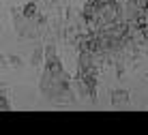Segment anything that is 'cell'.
Segmentation results:
<instances>
[{
	"instance_id": "cell-1",
	"label": "cell",
	"mask_w": 148,
	"mask_h": 135,
	"mask_svg": "<svg viewBox=\"0 0 148 135\" xmlns=\"http://www.w3.org/2000/svg\"><path fill=\"white\" fill-rule=\"evenodd\" d=\"M39 92L52 103H73V79L64 71V64L60 60L54 43L45 45V60L39 75Z\"/></svg>"
},
{
	"instance_id": "cell-2",
	"label": "cell",
	"mask_w": 148,
	"mask_h": 135,
	"mask_svg": "<svg viewBox=\"0 0 148 135\" xmlns=\"http://www.w3.org/2000/svg\"><path fill=\"white\" fill-rule=\"evenodd\" d=\"M11 24L19 39H39L47 28V15L39 0H28L11 9Z\"/></svg>"
},
{
	"instance_id": "cell-3",
	"label": "cell",
	"mask_w": 148,
	"mask_h": 135,
	"mask_svg": "<svg viewBox=\"0 0 148 135\" xmlns=\"http://www.w3.org/2000/svg\"><path fill=\"white\" fill-rule=\"evenodd\" d=\"M86 24L95 30V32H103V30L114 28L116 24L122 22L120 17V0H86L84 9H82Z\"/></svg>"
},
{
	"instance_id": "cell-4",
	"label": "cell",
	"mask_w": 148,
	"mask_h": 135,
	"mask_svg": "<svg viewBox=\"0 0 148 135\" xmlns=\"http://www.w3.org/2000/svg\"><path fill=\"white\" fill-rule=\"evenodd\" d=\"M112 105H125V103H129V92L125 90V88H120V90H112Z\"/></svg>"
},
{
	"instance_id": "cell-5",
	"label": "cell",
	"mask_w": 148,
	"mask_h": 135,
	"mask_svg": "<svg viewBox=\"0 0 148 135\" xmlns=\"http://www.w3.org/2000/svg\"><path fill=\"white\" fill-rule=\"evenodd\" d=\"M11 95H9V88L4 84H0V110H11Z\"/></svg>"
},
{
	"instance_id": "cell-6",
	"label": "cell",
	"mask_w": 148,
	"mask_h": 135,
	"mask_svg": "<svg viewBox=\"0 0 148 135\" xmlns=\"http://www.w3.org/2000/svg\"><path fill=\"white\" fill-rule=\"evenodd\" d=\"M4 62H7V58H4V56L0 54V66H4Z\"/></svg>"
},
{
	"instance_id": "cell-7",
	"label": "cell",
	"mask_w": 148,
	"mask_h": 135,
	"mask_svg": "<svg viewBox=\"0 0 148 135\" xmlns=\"http://www.w3.org/2000/svg\"><path fill=\"white\" fill-rule=\"evenodd\" d=\"M62 2H67V0H62Z\"/></svg>"
},
{
	"instance_id": "cell-8",
	"label": "cell",
	"mask_w": 148,
	"mask_h": 135,
	"mask_svg": "<svg viewBox=\"0 0 148 135\" xmlns=\"http://www.w3.org/2000/svg\"><path fill=\"white\" fill-rule=\"evenodd\" d=\"M142 2H144V0H142Z\"/></svg>"
}]
</instances>
